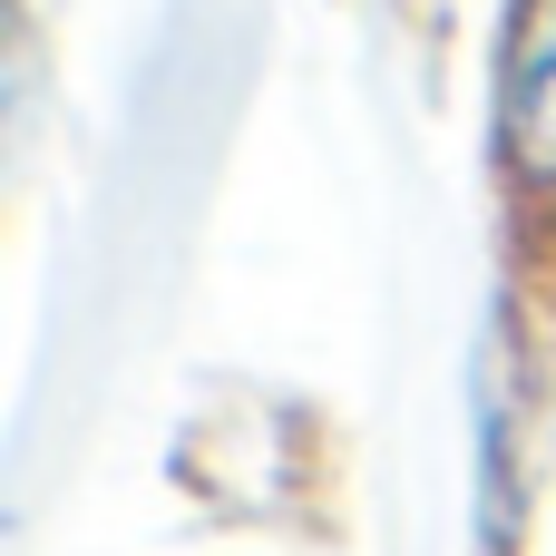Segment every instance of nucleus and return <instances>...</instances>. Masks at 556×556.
<instances>
[{
  "mask_svg": "<svg viewBox=\"0 0 556 556\" xmlns=\"http://www.w3.org/2000/svg\"><path fill=\"white\" fill-rule=\"evenodd\" d=\"M498 127L518 176L556 186V0L508 10V59H498Z\"/></svg>",
  "mask_w": 556,
  "mask_h": 556,
  "instance_id": "nucleus-1",
  "label": "nucleus"
}]
</instances>
